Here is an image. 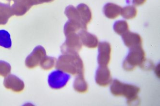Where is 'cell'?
<instances>
[{
  "label": "cell",
  "instance_id": "obj_23",
  "mask_svg": "<svg viewBox=\"0 0 160 106\" xmlns=\"http://www.w3.org/2000/svg\"><path fill=\"white\" fill-rule=\"evenodd\" d=\"M147 0H132V3L134 6H139L144 4Z\"/></svg>",
  "mask_w": 160,
  "mask_h": 106
},
{
  "label": "cell",
  "instance_id": "obj_13",
  "mask_svg": "<svg viewBox=\"0 0 160 106\" xmlns=\"http://www.w3.org/2000/svg\"><path fill=\"white\" fill-rule=\"evenodd\" d=\"M77 9L83 25L87 28V24L90 22L92 19L91 10L87 5L83 3L79 4L77 7Z\"/></svg>",
  "mask_w": 160,
  "mask_h": 106
},
{
  "label": "cell",
  "instance_id": "obj_11",
  "mask_svg": "<svg viewBox=\"0 0 160 106\" xmlns=\"http://www.w3.org/2000/svg\"><path fill=\"white\" fill-rule=\"evenodd\" d=\"M79 36L83 45L90 48H95L98 44V38L89 33L86 30H82L79 33Z\"/></svg>",
  "mask_w": 160,
  "mask_h": 106
},
{
  "label": "cell",
  "instance_id": "obj_4",
  "mask_svg": "<svg viewBox=\"0 0 160 106\" xmlns=\"http://www.w3.org/2000/svg\"><path fill=\"white\" fill-rule=\"evenodd\" d=\"M70 78V75L60 70L52 72L48 76V84L51 88L59 89L66 85Z\"/></svg>",
  "mask_w": 160,
  "mask_h": 106
},
{
  "label": "cell",
  "instance_id": "obj_6",
  "mask_svg": "<svg viewBox=\"0 0 160 106\" xmlns=\"http://www.w3.org/2000/svg\"><path fill=\"white\" fill-rule=\"evenodd\" d=\"M98 63L100 66H107L111 59V47L109 43L101 42L98 44Z\"/></svg>",
  "mask_w": 160,
  "mask_h": 106
},
{
  "label": "cell",
  "instance_id": "obj_19",
  "mask_svg": "<svg viewBox=\"0 0 160 106\" xmlns=\"http://www.w3.org/2000/svg\"><path fill=\"white\" fill-rule=\"evenodd\" d=\"M80 28H82V26L80 23L69 20L65 24L64 32L66 36H67L71 33H74L77 30H79Z\"/></svg>",
  "mask_w": 160,
  "mask_h": 106
},
{
  "label": "cell",
  "instance_id": "obj_16",
  "mask_svg": "<svg viewBox=\"0 0 160 106\" xmlns=\"http://www.w3.org/2000/svg\"><path fill=\"white\" fill-rule=\"evenodd\" d=\"M0 46L6 48H10L12 46L10 33L4 30H0Z\"/></svg>",
  "mask_w": 160,
  "mask_h": 106
},
{
  "label": "cell",
  "instance_id": "obj_20",
  "mask_svg": "<svg viewBox=\"0 0 160 106\" xmlns=\"http://www.w3.org/2000/svg\"><path fill=\"white\" fill-rule=\"evenodd\" d=\"M10 15L8 7L6 5L0 6V24H6Z\"/></svg>",
  "mask_w": 160,
  "mask_h": 106
},
{
  "label": "cell",
  "instance_id": "obj_21",
  "mask_svg": "<svg viewBox=\"0 0 160 106\" xmlns=\"http://www.w3.org/2000/svg\"><path fill=\"white\" fill-rule=\"evenodd\" d=\"M56 59L52 57H45L43 58L40 64L42 69L49 70L55 65Z\"/></svg>",
  "mask_w": 160,
  "mask_h": 106
},
{
  "label": "cell",
  "instance_id": "obj_12",
  "mask_svg": "<svg viewBox=\"0 0 160 106\" xmlns=\"http://www.w3.org/2000/svg\"><path fill=\"white\" fill-rule=\"evenodd\" d=\"M122 7L112 3H108L103 7L104 15L110 19H115L119 16L121 13Z\"/></svg>",
  "mask_w": 160,
  "mask_h": 106
},
{
  "label": "cell",
  "instance_id": "obj_3",
  "mask_svg": "<svg viewBox=\"0 0 160 106\" xmlns=\"http://www.w3.org/2000/svg\"><path fill=\"white\" fill-rule=\"evenodd\" d=\"M145 60V53L142 46L130 48L123 64L124 69L132 71L138 66H142Z\"/></svg>",
  "mask_w": 160,
  "mask_h": 106
},
{
  "label": "cell",
  "instance_id": "obj_10",
  "mask_svg": "<svg viewBox=\"0 0 160 106\" xmlns=\"http://www.w3.org/2000/svg\"><path fill=\"white\" fill-rule=\"evenodd\" d=\"M122 38L125 45L129 48L142 46V38L138 33L132 32L128 30L122 35Z\"/></svg>",
  "mask_w": 160,
  "mask_h": 106
},
{
  "label": "cell",
  "instance_id": "obj_15",
  "mask_svg": "<svg viewBox=\"0 0 160 106\" xmlns=\"http://www.w3.org/2000/svg\"><path fill=\"white\" fill-rule=\"evenodd\" d=\"M74 89L79 93L86 92L88 91V85L84 80L83 73L78 74L73 83Z\"/></svg>",
  "mask_w": 160,
  "mask_h": 106
},
{
  "label": "cell",
  "instance_id": "obj_5",
  "mask_svg": "<svg viewBox=\"0 0 160 106\" xmlns=\"http://www.w3.org/2000/svg\"><path fill=\"white\" fill-rule=\"evenodd\" d=\"M66 41L62 46V52L64 54H78L82 48V42L80 37L75 33L67 35Z\"/></svg>",
  "mask_w": 160,
  "mask_h": 106
},
{
  "label": "cell",
  "instance_id": "obj_1",
  "mask_svg": "<svg viewBox=\"0 0 160 106\" xmlns=\"http://www.w3.org/2000/svg\"><path fill=\"white\" fill-rule=\"evenodd\" d=\"M56 68L72 75L83 73V62L78 54H64L60 56Z\"/></svg>",
  "mask_w": 160,
  "mask_h": 106
},
{
  "label": "cell",
  "instance_id": "obj_2",
  "mask_svg": "<svg viewBox=\"0 0 160 106\" xmlns=\"http://www.w3.org/2000/svg\"><path fill=\"white\" fill-rule=\"evenodd\" d=\"M110 91L115 96H124L128 100V103L131 104L138 100L140 88L136 86L124 84L115 79L111 85Z\"/></svg>",
  "mask_w": 160,
  "mask_h": 106
},
{
  "label": "cell",
  "instance_id": "obj_14",
  "mask_svg": "<svg viewBox=\"0 0 160 106\" xmlns=\"http://www.w3.org/2000/svg\"><path fill=\"white\" fill-rule=\"evenodd\" d=\"M65 14L66 15L69 20L80 23L81 25L82 28L83 30L87 29V28L84 27L82 23L81 18L80 17L78 10L74 7L72 6L67 7L65 10Z\"/></svg>",
  "mask_w": 160,
  "mask_h": 106
},
{
  "label": "cell",
  "instance_id": "obj_17",
  "mask_svg": "<svg viewBox=\"0 0 160 106\" xmlns=\"http://www.w3.org/2000/svg\"><path fill=\"white\" fill-rule=\"evenodd\" d=\"M138 11L136 8L133 6H127L122 8L121 14L122 17L127 19H131L134 18L136 16Z\"/></svg>",
  "mask_w": 160,
  "mask_h": 106
},
{
  "label": "cell",
  "instance_id": "obj_18",
  "mask_svg": "<svg viewBox=\"0 0 160 106\" xmlns=\"http://www.w3.org/2000/svg\"><path fill=\"white\" fill-rule=\"evenodd\" d=\"M113 29L117 34L122 35L129 30V25L126 21H117L114 24Z\"/></svg>",
  "mask_w": 160,
  "mask_h": 106
},
{
  "label": "cell",
  "instance_id": "obj_22",
  "mask_svg": "<svg viewBox=\"0 0 160 106\" xmlns=\"http://www.w3.org/2000/svg\"><path fill=\"white\" fill-rule=\"evenodd\" d=\"M11 66L6 61H0V76L6 77L10 74L11 72Z\"/></svg>",
  "mask_w": 160,
  "mask_h": 106
},
{
  "label": "cell",
  "instance_id": "obj_8",
  "mask_svg": "<svg viewBox=\"0 0 160 106\" xmlns=\"http://www.w3.org/2000/svg\"><path fill=\"white\" fill-rule=\"evenodd\" d=\"M45 56L46 52L43 48L37 47L32 53L27 57L25 60V64L29 68H33L38 65Z\"/></svg>",
  "mask_w": 160,
  "mask_h": 106
},
{
  "label": "cell",
  "instance_id": "obj_9",
  "mask_svg": "<svg viewBox=\"0 0 160 106\" xmlns=\"http://www.w3.org/2000/svg\"><path fill=\"white\" fill-rule=\"evenodd\" d=\"M3 85L7 89L13 90L14 92H19L24 89L23 81L15 75H8L5 78Z\"/></svg>",
  "mask_w": 160,
  "mask_h": 106
},
{
  "label": "cell",
  "instance_id": "obj_7",
  "mask_svg": "<svg viewBox=\"0 0 160 106\" xmlns=\"http://www.w3.org/2000/svg\"><path fill=\"white\" fill-rule=\"evenodd\" d=\"M96 82L98 85L106 86L112 81L111 74L107 66H100L96 71Z\"/></svg>",
  "mask_w": 160,
  "mask_h": 106
}]
</instances>
